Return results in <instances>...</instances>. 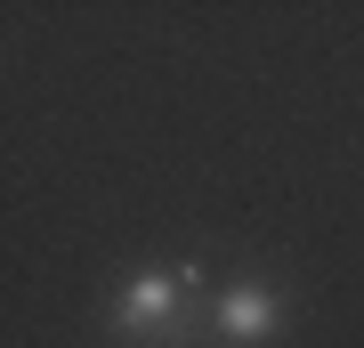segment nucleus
<instances>
[{"mask_svg": "<svg viewBox=\"0 0 364 348\" xmlns=\"http://www.w3.org/2000/svg\"><path fill=\"white\" fill-rule=\"evenodd\" d=\"M210 300H219V275L203 259L138 268L105 292V340L114 348H203L210 340Z\"/></svg>", "mask_w": 364, "mask_h": 348, "instance_id": "f257e3e1", "label": "nucleus"}, {"mask_svg": "<svg viewBox=\"0 0 364 348\" xmlns=\"http://www.w3.org/2000/svg\"><path fill=\"white\" fill-rule=\"evenodd\" d=\"M291 332V292L275 275H227L210 300V348H275Z\"/></svg>", "mask_w": 364, "mask_h": 348, "instance_id": "f03ea898", "label": "nucleus"}]
</instances>
